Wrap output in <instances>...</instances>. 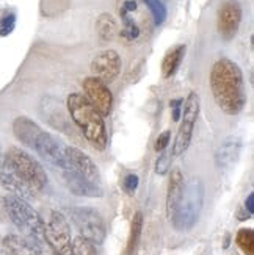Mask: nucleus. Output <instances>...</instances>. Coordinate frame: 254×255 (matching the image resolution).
Here are the masks:
<instances>
[{
	"label": "nucleus",
	"mask_w": 254,
	"mask_h": 255,
	"mask_svg": "<svg viewBox=\"0 0 254 255\" xmlns=\"http://www.w3.org/2000/svg\"><path fill=\"white\" fill-rule=\"evenodd\" d=\"M0 185H3L11 194L24 199V201H27V199H30L36 194L13 171V168H11V166L5 161V158H0Z\"/></svg>",
	"instance_id": "obj_15"
},
{
	"label": "nucleus",
	"mask_w": 254,
	"mask_h": 255,
	"mask_svg": "<svg viewBox=\"0 0 254 255\" xmlns=\"http://www.w3.org/2000/svg\"><path fill=\"white\" fill-rule=\"evenodd\" d=\"M0 158H2V147H0Z\"/></svg>",
	"instance_id": "obj_35"
},
{
	"label": "nucleus",
	"mask_w": 254,
	"mask_h": 255,
	"mask_svg": "<svg viewBox=\"0 0 254 255\" xmlns=\"http://www.w3.org/2000/svg\"><path fill=\"white\" fill-rule=\"evenodd\" d=\"M123 61L116 50H104L97 53L91 61V72L96 79L102 80L104 83H112L116 77L121 74Z\"/></svg>",
	"instance_id": "obj_12"
},
{
	"label": "nucleus",
	"mask_w": 254,
	"mask_h": 255,
	"mask_svg": "<svg viewBox=\"0 0 254 255\" xmlns=\"http://www.w3.org/2000/svg\"><path fill=\"white\" fill-rule=\"evenodd\" d=\"M86 101L90 102L102 116H108L113 108V96L107 83L96 79V77H86L82 83Z\"/></svg>",
	"instance_id": "obj_10"
},
{
	"label": "nucleus",
	"mask_w": 254,
	"mask_h": 255,
	"mask_svg": "<svg viewBox=\"0 0 254 255\" xmlns=\"http://www.w3.org/2000/svg\"><path fill=\"white\" fill-rule=\"evenodd\" d=\"M137 9V2L135 0H126L123 8H121V11H124V13H132V11H135Z\"/></svg>",
	"instance_id": "obj_32"
},
{
	"label": "nucleus",
	"mask_w": 254,
	"mask_h": 255,
	"mask_svg": "<svg viewBox=\"0 0 254 255\" xmlns=\"http://www.w3.org/2000/svg\"><path fill=\"white\" fill-rule=\"evenodd\" d=\"M145 3L151 9L154 22H156L157 25L163 24L165 19H167V8H165L162 0H145Z\"/></svg>",
	"instance_id": "obj_24"
},
{
	"label": "nucleus",
	"mask_w": 254,
	"mask_h": 255,
	"mask_svg": "<svg viewBox=\"0 0 254 255\" xmlns=\"http://www.w3.org/2000/svg\"><path fill=\"white\" fill-rule=\"evenodd\" d=\"M121 17H123V22H124V30L121 31V36H124L129 41L137 39L140 35V30H138L137 24L129 17L127 13H124V11H121Z\"/></svg>",
	"instance_id": "obj_25"
},
{
	"label": "nucleus",
	"mask_w": 254,
	"mask_h": 255,
	"mask_svg": "<svg viewBox=\"0 0 254 255\" xmlns=\"http://www.w3.org/2000/svg\"><path fill=\"white\" fill-rule=\"evenodd\" d=\"M71 255H97L96 245L83 237H75L72 240V254Z\"/></svg>",
	"instance_id": "obj_23"
},
{
	"label": "nucleus",
	"mask_w": 254,
	"mask_h": 255,
	"mask_svg": "<svg viewBox=\"0 0 254 255\" xmlns=\"http://www.w3.org/2000/svg\"><path fill=\"white\" fill-rule=\"evenodd\" d=\"M200 107H201L200 96L196 93H190L185 101V105L182 107V115H181L182 123H181L178 135H176L174 146H173V155H176V157L182 155L190 146L193 128L198 121V116H200Z\"/></svg>",
	"instance_id": "obj_8"
},
{
	"label": "nucleus",
	"mask_w": 254,
	"mask_h": 255,
	"mask_svg": "<svg viewBox=\"0 0 254 255\" xmlns=\"http://www.w3.org/2000/svg\"><path fill=\"white\" fill-rule=\"evenodd\" d=\"M41 130L42 128L35 123V121H31L27 116H19V118H16L13 121V133H14V136L17 138V141H20L27 147L33 146V142H35V139L39 135Z\"/></svg>",
	"instance_id": "obj_18"
},
{
	"label": "nucleus",
	"mask_w": 254,
	"mask_h": 255,
	"mask_svg": "<svg viewBox=\"0 0 254 255\" xmlns=\"http://www.w3.org/2000/svg\"><path fill=\"white\" fill-rule=\"evenodd\" d=\"M171 152H168V150H163L162 153H160V157L157 158V161H156V172L159 174V175H165L168 171H170V168H171Z\"/></svg>",
	"instance_id": "obj_26"
},
{
	"label": "nucleus",
	"mask_w": 254,
	"mask_h": 255,
	"mask_svg": "<svg viewBox=\"0 0 254 255\" xmlns=\"http://www.w3.org/2000/svg\"><path fill=\"white\" fill-rule=\"evenodd\" d=\"M138 183H140V179L137 174H127L123 180V188L127 194H134L138 188Z\"/></svg>",
	"instance_id": "obj_28"
},
{
	"label": "nucleus",
	"mask_w": 254,
	"mask_h": 255,
	"mask_svg": "<svg viewBox=\"0 0 254 255\" xmlns=\"http://www.w3.org/2000/svg\"><path fill=\"white\" fill-rule=\"evenodd\" d=\"M44 240L58 255L72 254L71 227L63 213L50 212L47 223H44Z\"/></svg>",
	"instance_id": "obj_7"
},
{
	"label": "nucleus",
	"mask_w": 254,
	"mask_h": 255,
	"mask_svg": "<svg viewBox=\"0 0 254 255\" xmlns=\"http://www.w3.org/2000/svg\"><path fill=\"white\" fill-rule=\"evenodd\" d=\"M96 30L102 41H112L118 35V24L112 14L102 13L96 20Z\"/></svg>",
	"instance_id": "obj_20"
},
{
	"label": "nucleus",
	"mask_w": 254,
	"mask_h": 255,
	"mask_svg": "<svg viewBox=\"0 0 254 255\" xmlns=\"http://www.w3.org/2000/svg\"><path fill=\"white\" fill-rule=\"evenodd\" d=\"M30 149L35 150L44 161L53 166V168L63 169L64 166L68 164L63 144L46 130L39 131V135L36 136L35 142H33V146Z\"/></svg>",
	"instance_id": "obj_9"
},
{
	"label": "nucleus",
	"mask_w": 254,
	"mask_h": 255,
	"mask_svg": "<svg viewBox=\"0 0 254 255\" xmlns=\"http://www.w3.org/2000/svg\"><path fill=\"white\" fill-rule=\"evenodd\" d=\"M3 204L6 216L20 230L24 238L31 243L46 241L44 240V221L27 201L17 196L8 194L3 197Z\"/></svg>",
	"instance_id": "obj_3"
},
{
	"label": "nucleus",
	"mask_w": 254,
	"mask_h": 255,
	"mask_svg": "<svg viewBox=\"0 0 254 255\" xmlns=\"http://www.w3.org/2000/svg\"><path fill=\"white\" fill-rule=\"evenodd\" d=\"M143 224H145V218H143L141 212H137L132 218V224H130V235L127 240V248H126V255H134L138 243L141 238V232H143Z\"/></svg>",
	"instance_id": "obj_21"
},
{
	"label": "nucleus",
	"mask_w": 254,
	"mask_h": 255,
	"mask_svg": "<svg viewBox=\"0 0 254 255\" xmlns=\"http://www.w3.org/2000/svg\"><path fill=\"white\" fill-rule=\"evenodd\" d=\"M184 175L181 169H173L170 175V182H168V193H167V216L171 221L178 205L181 202V197L184 193Z\"/></svg>",
	"instance_id": "obj_17"
},
{
	"label": "nucleus",
	"mask_w": 254,
	"mask_h": 255,
	"mask_svg": "<svg viewBox=\"0 0 254 255\" xmlns=\"http://www.w3.org/2000/svg\"><path fill=\"white\" fill-rule=\"evenodd\" d=\"M68 112L86 141L94 149L104 150L108 142L104 116L86 101V97L80 93H72L68 97Z\"/></svg>",
	"instance_id": "obj_2"
},
{
	"label": "nucleus",
	"mask_w": 254,
	"mask_h": 255,
	"mask_svg": "<svg viewBox=\"0 0 254 255\" xmlns=\"http://www.w3.org/2000/svg\"><path fill=\"white\" fill-rule=\"evenodd\" d=\"M0 255H6V254L5 252H0Z\"/></svg>",
	"instance_id": "obj_36"
},
{
	"label": "nucleus",
	"mask_w": 254,
	"mask_h": 255,
	"mask_svg": "<svg viewBox=\"0 0 254 255\" xmlns=\"http://www.w3.org/2000/svg\"><path fill=\"white\" fill-rule=\"evenodd\" d=\"M242 149H244V139L239 135L225 138L215 150V166L222 171L231 169L239 161Z\"/></svg>",
	"instance_id": "obj_14"
},
{
	"label": "nucleus",
	"mask_w": 254,
	"mask_h": 255,
	"mask_svg": "<svg viewBox=\"0 0 254 255\" xmlns=\"http://www.w3.org/2000/svg\"><path fill=\"white\" fill-rule=\"evenodd\" d=\"M16 27V14L9 13L0 19V36H8Z\"/></svg>",
	"instance_id": "obj_27"
},
{
	"label": "nucleus",
	"mask_w": 254,
	"mask_h": 255,
	"mask_svg": "<svg viewBox=\"0 0 254 255\" xmlns=\"http://www.w3.org/2000/svg\"><path fill=\"white\" fill-rule=\"evenodd\" d=\"M69 213L72 224L79 230L80 237L94 243V245H102L107 229L99 212L91 207H74L69 210Z\"/></svg>",
	"instance_id": "obj_6"
},
{
	"label": "nucleus",
	"mask_w": 254,
	"mask_h": 255,
	"mask_svg": "<svg viewBox=\"0 0 254 255\" xmlns=\"http://www.w3.org/2000/svg\"><path fill=\"white\" fill-rule=\"evenodd\" d=\"M245 210H247L250 215L254 213V194L253 193L248 194V197H247V201H245Z\"/></svg>",
	"instance_id": "obj_33"
},
{
	"label": "nucleus",
	"mask_w": 254,
	"mask_h": 255,
	"mask_svg": "<svg viewBox=\"0 0 254 255\" xmlns=\"http://www.w3.org/2000/svg\"><path fill=\"white\" fill-rule=\"evenodd\" d=\"M236 243L245 255H254V232L253 229H240Z\"/></svg>",
	"instance_id": "obj_22"
},
{
	"label": "nucleus",
	"mask_w": 254,
	"mask_h": 255,
	"mask_svg": "<svg viewBox=\"0 0 254 255\" xmlns=\"http://www.w3.org/2000/svg\"><path fill=\"white\" fill-rule=\"evenodd\" d=\"M61 171V175L64 179V183L68 186V190L74 193L75 196H83V197H102L104 191L101 186H96L85 180L82 175L77 174L72 168H69V164H66Z\"/></svg>",
	"instance_id": "obj_16"
},
{
	"label": "nucleus",
	"mask_w": 254,
	"mask_h": 255,
	"mask_svg": "<svg viewBox=\"0 0 254 255\" xmlns=\"http://www.w3.org/2000/svg\"><path fill=\"white\" fill-rule=\"evenodd\" d=\"M170 107L173 110V121H179L182 115V107H184V99H173L170 102Z\"/></svg>",
	"instance_id": "obj_31"
},
{
	"label": "nucleus",
	"mask_w": 254,
	"mask_h": 255,
	"mask_svg": "<svg viewBox=\"0 0 254 255\" xmlns=\"http://www.w3.org/2000/svg\"><path fill=\"white\" fill-rule=\"evenodd\" d=\"M6 212H5V204H3V197L0 196V223L6 221Z\"/></svg>",
	"instance_id": "obj_34"
},
{
	"label": "nucleus",
	"mask_w": 254,
	"mask_h": 255,
	"mask_svg": "<svg viewBox=\"0 0 254 255\" xmlns=\"http://www.w3.org/2000/svg\"><path fill=\"white\" fill-rule=\"evenodd\" d=\"M31 243V241H30ZM33 249H35V255H58L55 251L50 249V246L46 241H38V243H31Z\"/></svg>",
	"instance_id": "obj_29"
},
{
	"label": "nucleus",
	"mask_w": 254,
	"mask_h": 255,
	"mask_svg": "<svg viewBox=\"0 0 254 255\" xmlns=\"http://www.w3.org/2000/svg\"><path fill=\"white\" fill-rule=\"evenodd\" d=\"M242 22V6L236 0H228L218 11V31L220 36L229 41L237 35Z\"/></svg>",
	"instance_id": "obj_13"
},
{
	"label": "nucleus",
	"mask_w": 254,
	"mask_h": 255,
	"mask_svg": "<svg viewBox=\"0 0 254 255\" xmlns=\"http://www.w3.org/2000/svg\"><path fill=\"white\" fill-rule=\"evenodd\" d=\"M170 136H171L170 130H165L163 133H160L157 141H156V150L157 152H163L165 149H167V146L170 144Z\"/></svg>",
	"instance_id": "obj_30"
},
{
	"label": "nucleus",
	"mask_w": 254,
	"mask_h": 255,
	"mask_svg": "<svg viewBox=\"0 0 254 255\" xmlns=\"http://www.w3.org/2000/svg\"><path fill=\"white\" fill-rule=\"evenodd\" d=\"M64 155H66V161H68L69 168H72L77 174L82 175L83 179L90 183L101 186L102 179H101L99 168L83 150L77 149L74 146H68V147H64Z\"/></svg>",
	"instance_id": "obj_11"
},
{
	"label": "nucleus",
	"mask_w": 254,
	"mask_h": 255,
	"mask_svg": "<svg viewBox=\"0 0 254 255\" xmlns=\"http://www.w3.org/2000/svg\"><path fill=\"white\" fill-rule=\"evenodd\" d=\"M5 161L13 168V171L24 180L33 191L39 193L47 185V174L42 164L33 158L28 152L20 147H9L5 153Z\"/></svg>",
	"instance_id": "obj_5"
},
{
	"label": "nucleus",
	"mask_w": 254,
	"mask_h": 255,
	"mask_svg": "<svg viewBox=\"0 0 254 255\" xmlns=\"http://www.w3.org/2000/svg\"><path fill=\"white\" fill-rule=\"evenodd\" d=\"M203 202H204V183L201 179L193 177V179H190L184 185L181 202L171 219L173 227L179 232L190 230L196 224L198 218H200Z\"/></svg>",
	"instance_id": "obj_4"
},
{
	"label": "nucleus",
	"mask_w": 254,
	"mask_h": 255,
	"mask_svg": "<svg viewBox=\"0 0 254 255\" xmlns=\"http://www.w3.org/2000/svg\"><path fill=\"white\" fill-rule=\"evenodd\" d=\"M185 44H179V46L173 47L171 50L167 52L165 58L162 61V75L163 79H170L176 74V71L179 69V66L184 60V55H185Z\"/></svg>",
	"instance_id": "obj_19"
},
{
	"label": "nucleus",
	"mask_w": 254,
	"mask_h": 255,
	"mask_svg": "<svg viewBox=\"0 0 254 255\" xmlns=\"http://www.w3.org/2000/svg\"><path fill=\"white\" fill-rule=\"evenodd\" d=\"M211 88L215 104L229 116L239 115L247 105L244 74L239 64L229 58L215 61L211 71Z\"/></svg>",
	"instance_id": "obj_1"
}]
</instances>
